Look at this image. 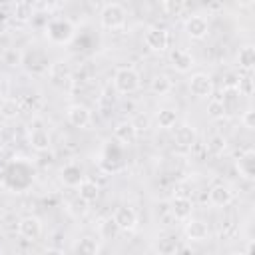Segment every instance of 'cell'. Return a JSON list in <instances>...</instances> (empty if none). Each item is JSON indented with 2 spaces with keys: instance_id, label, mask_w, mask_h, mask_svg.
<instances>
[{
  "instance_id": "cell-1",
  "label": "cell",
  "mask_w": 255,
  "mask_h": 255,
  "mask_svg": "<svg viewBox=\"0 0 255 255\" xmlns=\"http://www.w3.org/2000/svg\"><path fill=\"white\" fill-rule=\"evenodd\" d=\"M141 86V80H139V74L135 68L131 66H122L116 70L114 74V88L120 92V94H133L137 92Z\"/></svg>"
},
{
  "instance_id": "cell-2",
  "label": "cell",
  "mask_w": 255,
  "mask_h": 255,
  "mask_svg": "<svg viewBox=\"0 0 255 255\" xmlns=\"http://www.w3.org/2000/svg\"><path fill=\"white\" fill-rule=\"evenodd\" d=\"M126 20H128V14L124 10V6L116 4V2H110L102 8V14H100V22L104 28L108 30H120L126 26Z\"/></svg>"
},
{
  "instance_id": "cell-3",
  "label": "cell",
  "mask_w": 255,
  "mask_h": 255,
  "mask_svg": "<svg viewBox=\"0 0 255 255\" xmlns=\"http://www.w3.org/2000/svg\"><path fill=\"white\" fill-rule=\"evenodd\" d=\"M74 34H76V30L70 20H54L46 28V36L54 44H68L74 38Z\"/></svg>"
},
{
  "instance_id": "cell-4",
  "label": "cell",
  "mask_w": 255,
  "mask_h": 255,
  "mask_svg": "<svg viewBox=\"0 0 255 255\" xmlns=\"http://www.w3.org/2000/svg\"><path fill=\"white\" fill-rule=\"evenodd\" d=\"M143 44L151 52H165L167 46H169V32L161 26H151L143 34Z\"/></svg>"
},
{
  "instance_id": "cell-5",
  "label": "cell",
  "mask_w": 255,
  "mask_h": 255,
  "mask_svg": "<svg viewBox=\"0 0 255 255\" xmlns=\"http://www.w3.org/2000/svg\"><path fill=\"white\" fill-rule=\"evenodd\" d=\"M189 92L197 100H209L213 96V80L207 74L197 72L189 78Z\"/></svg>"
},
{
  "instance_id": "cell-6",
  "label": "cell",
  "mask_w": 255,
  "mask_h": 255,
  "mask_svg": "<svg viewBox=\"0 0 255 255\" xmlns=\"http://www.w3.org/2000/svg\"><path fill=\"white\" fill-rule=\"evenodd\" d=\"M183 223H185V225H183V233H185L187 241H195V243L207 241V237H209V225H207L203 219L187 217Z\"/></svg>"
},
{
  "instance_id": "cell-7",
  "label": "cell",
  "mask_w": 255,
  "mask_h": 255,
  "mask_svg": "<svg viewBox=\"0 0 255 255\" xmlns=\"http://www.w3.org/2000/svg\"><path fill=\"white\" fill-rule=\"evenodd\" d=\"M66 118H68V122L74 128H80V129H86L92 124V112L84 104H72V106H68Z\"/></svg>"
},
{
  "instance_id": "cell-8",
  "label": "cell",
  "mask_w": 255,
  "mask_h": 255,
  "mask_svg": "<svg viewBox=\"0 0 255 255\" xmlns=\"http://www.w3.org/2000/svg\"><path fill=\"white\" fill-rule=\"evenodd\" d=\"M114 221L118 223L120 231H133L137 225V211L131 205H120L114 211Z\"/></svg>"
},
{
  "instance_id": "cell-9",
  "label": "cell",
  "mask_w": 255,
  "mask_h": 255,
  "mask_svg": "<svg viewBox=\"0 0 255 255\" xmlns=\"http://www.w3.org/2000/svg\"><path fill=\"white\" fill-rule=\"evenodd\" d=\"M42 231H44L42 221H40V217H36V215H26V217H22V219L18 221V233H20V237H24V239H28V241L40 239Z\"/></svg>"
},
{
  "instance_id": "cell-10",
  "label": "cell",
  "mask_w": 255,
  "mask_h": 255,
  "mask_svg": "<svg viewBox=\"0 0 255 255\" xmlns=\"http://www.w3.org/2000/svg\"><path fill=\"white\" fill-rule=\"evenodd\" d=\"M183 30H185L187 38H191V40H203L207 36V32H209V22H207V18L195 14V16H189L183 22Z\"/></svg>"
},
{
  "instance_id": "cell-11",
  "label": "cell",
  "mask_w": 255,
  "mask_h": 255,
  "mask_svg": "<svg viewBox=\"0 0 255 255\" xmlns=\"http://www.w3.org/2000/svg\"><path fill=\"white\" fill-rule=\"evenodd\" d=\"M207 199H209V203L215 205V207H227V205L235 199V191H233V187H229L227 183H217V185H213V187L209 189Z\"/></svg>"
},
{
  "instance_id": "cell-12",
  "label": "cell",
  "mask_w": 255,
  "mask_h": 255,
  "mask_svg": "<svg viewBox=\"0 0 255 255\" xmlns=\"http://www.w3.org/2000/svg\"><path fill=\"white\" fill-rule=\"evenodd\" d=\"M169 213L173 215V219L177 221H185L187 217H191L193 213V201L187 195H175L169 201Z\"/></svg>"
},
{
  "instance_id": "cell-13",
  "label": "cell",
  "mask_w": 255,
  "mask_h": 255,
  "mask_svg": "<svg viewBox=\"0 0 255 255\" xmlns=\"http://www.w3.org/2000/svg\"><path fill=\"white\" fill-rule=\"evenodd\" d=\"M169 62L175 68V72H179V74H187L195 66V58L187 50H181V48H173L169 52Z\"/></svg>"
},
{
  "instance_id": "cell-14",
  "label": "cell",
  "mask_w": 255,
  "mask_h": 255,
  "mask_svg": "<svg viewBox=\"0 0 255 255\" xmlns=\"http://www.w3.org/2000/svg\"><path fill=\"white\" fill-rule=\"evenodd\" d=\"M114 137H116L120 143L129 145V143H133V141L137 139V128L133 126L131 120H124V122L116 124V128H114Z\"/></svg>"
},
{
  "instance_id": "cell-15",
  "label": "cell",
  "mask_w": 255,
  "mask_h": 255,
  "mask_svg": "<svg viewBox=\"0 0 255 255\" xmlns=\"http://www.w3.org/2000/svg\"><path fill=\"white\" fill-rule=\"evenodd\" d=\"M60 179H62V183H64L66 187H78L80 181L84 179V169H82L76 161H70V163H66V165L62 167Z\"/></svg>"
},
{
  "instance_id": "cell-16",
  "label": "cell",
  "mask_w": 255,
  "mask_h": 255,
  "mask_svg": "<svg viewBox=\"0 0 255 255\" xmlns=\"http://www.w3.org/2000/svg\"><path fill=\"white\" fill-rule=\"evenodd\" d=\"M28 139L36 151H46L52 145V137H50V131L46 128H30Z\"/></svg>"
},
{
  "instance_id": "cell-17",
  "label": "cell",
  "mask_w": 255,
  "mask_h": 255,
  "mask_svg": "<svg viewBox=\"0 0 255 255\" xmlns=\"http://www.w3.org/2000/svg\"><path fill=\"white\" fill-rule=\"evenodd\" d=\"M235 165H237V171H239L241 177L253 179L255 177V151L253 149H245L239 155V159L235 161Z\"/></svg>"
},
{
  "instance_id": "cell-18",
  "label": "cell",
  "mask_w": 255,
  "mask_h": 255,
  "mask_svg": "<svg viewBox=\"0 0 255 255\" xmlns=\"http://www.w3.org/2000/svg\"><path fill=\"white\" fill-rule=\"evenodd\" d=\"M173 139H175V143H177L179 147H185V149H189V147L195 143V139H197L195 128H193V126H189V124H181V126L175 129V135H173Z\"/></svg>"
},
{
  "instance_id": "cell-19",
  "label": "cell",
  "mask_w": 255,
  "mask_h": 255,
  "mask_svg": "<svg viewBox=\"0 0 255 255\" xmlns=\"http://www.w3.org/2000/svg\"><path fill=\"white\" fill-rule=\"evenodd\" d=\"M181 247H179V239L175 237V235H169V233H165V235H159L157 239H155V243H153V251H157V253H161V255H171V253H175V251H179Z\"/></svg>"
},
{
  "instance_id": "cell-20",
  "label": "cell",
  "mask_w": 255,
  "mask_h": 255,
  "mask_svg": "<svg viewBox=\"0 0 255 255\" xmlns=\"http://www.w3.org/2000/svg\"><path fill=\"white\" fill-rule=\"evenodd\" d=\"M76 189H78V197L84 199L86 203H94L100 197V185L96 181H92V179H86L84 177Z\"/></svg>"
},
{
  "instance_id": "cell-21",
  "label": "cell",
  "mask_w": 255,
  "mask_h": 255,
  "mask_svg": "<svg viewBox=\"0 0 255 255\" xmlns=\"http://www.w3.org/2000/svg\"><path fill=\"white\" fill-rule=\"evenodd\" d=\"M149 88L155 96H167L171 90H173V82L167 74H155L149 82Z\"/></svg>"
},
{
  "instance_id": "cell-22",
  "label": "cell",
  "mask_w": 255,
  "mask_h": 255,
  "mask_svg": "<svg viewBox=\"0 0 255 255\" xmlns=\"http://www.w3.org/2000/svg\"><path fill=\"white\" fill-rule=\"evenodd\" d=\"M237 66L241 70H245V72L253 70V66H255V48L251 44L239 48V52H237Z\"/></svg>"
},
{
  "instance_id": "cell-23",
  "label": "cell",
  "mask_w": 255,
  "mask_h": 255,
  "mask_svg": "<svg viewBox=\"0 0 255 255\" xmlns=\"http://www.w3.org/2000/svg\"><path fill=\"white\" fill-rule=\"evenodd\" d=\"M76 253H88V255H96V253H100V241L96 239V237H90V235H86V237H82V239H78L76 243H74V247H72Z\"/></svg>"
},
{
  "instance_id": "cell-24",
  "label": "cell",
  "mask_w": 255,
  "mask_h": 255,
  "mask_svg": "<svg viewBox=\"0 0 255 255\" xmlns=\"http://www.w3.org/2000/svg\"><path fill=\"white\" fill-rule=\"evenodd\" d=\"M239 92L237 88H225V94L221 98V104H223V110H225V116H231L237 112L239 108Z\"/></svg>"
},
{
  "instance_id": "cell-25",
  "label": "cell",
  "mask_w": 255,
  "mask_h": 255,
  "mask_svg": "<svg viewBox=\"0 0 255 255\" xmlns=\"http://www.w3.org/2000/svg\"><path fill=\"white\" fill-rule=\"evenodd\" d=\"M155 122H157V128H161V129H171V128H175V124H177V110H173V108H163V110H159Z\"/></svg>"
},
{
  "instance_id": "cell-26",
  "label": "cell",
  "mask_w": 255,
  "mask_h": 255,
  "mask_svg": "<svg viewBox=\"0 0 255 255\" xmlns=\"http://www.w3.org/2000/svg\"><path fill=\"white\" fill-rule=\"evenodd\" d=\"M118 233H120V227H118V223L114 221V217H106V219L100 221V225H98V235H100V239H104V241L116 239Z\"/></svg>"
},
{
  "instance_id": "cell-27",
  "label": "cell",
  "mask_w": 255,
  "mask_h": 255,
  "mask_svg": "<svg viewBox=\"0 0 255 255\" xmlns=\"http://www.w3.org/2000/svg\"><path fill=\"white\" fill-rule=\"evenodd\" d=\"M207 151H209L211 155H223V153L227 151V139H225L223 135H219V133L211 135V137L207 139Z\"/></svg>"
},
{
  "instance_id": "cell-28",
  "label": "cell",
  "mask_w": 255,
  "mask_h": 255,
  "mask_svg": "<svg viewBox=\"0 0 255 255\" xmlns=\"http://www.w3.org/2000/svg\"><path fill=\"white\" fill-rule=\"evenodd\" d=\"M207 116H209L211 120H223V118H225V110H223L221 100H217V98H209V104H207Z\"/></svg>"
},
{
  "instance_id": "cell-29",
  "label": "cell",
  "mask_w": 255,
  "mask_h": 255,
  "mask_svg": "<svg viewBox=\"0 0 255 255\" xmlns=\"http://www.w3.org/2000/svg\"><path fill=\"white\" fill-rule=\"evenodd\" d=\"M163 10L167 12V16H181L185 10V0H163Z\"/></svg>"
},
{
  "instance_id": "cell-30",
  "label": "cell",
  "mask_w": 255,
  "mask_h": 255,
  "mask_svg": "<svg viewBox=\"0 0 255 255\" xmlns=\"http://www.w3.org/2000/svg\"><path fill=\"white\" fill-rule=\"evenodd\" d=\"M2 60H4L6 64H10V66H20V64L24 62V52H20V50H16V48H10V50L2 52Z\"/></svg>"
},
{
  "instance_id": "cell-31",
  "label": "cell",
  "mask_w": 255,
  "mask_h": 255,
  "mask_svg": "<svg viewBox=\"0 0 255 255\" xmlns=\"http://www.w3.org/2000/svg\"><path fill=\"white\" fill-rule=\"evenodd\" d=\"M0 116L2 118H16L18 116V104H16V100H4L2 104H0Z\"/></svg>"
},
{
  "instance_id": "cell-32",
  "label": "cell",
  "mask_w": 255,
  "mask_h": 255,
  "mask_svg": "<svg viewBox=\"0 0 255 255\" xmlns=\"http://www.w3.org/2000/svg\"><path fill=\"white\" fill-rule=\"evenodd\" d=\"M237 92L241 94V96H251L253 94V80H251V76H239V80H237Z\"/></svg>"
},
{
  "instance_id": "cell-33",
  "label": "cell",
  "mask_w": 255,
  "mask_h": 255,
  "mask_svg": "<svg viewBox=\"0 0 255 255\" xmlns=\"http://www.w3.org/2000/svg\"><path fill=\"white\" fill-rule=\"evenodd\" d=\"M241 124H243V128H247V129H255V110H253V108H247V110L241 114Z\"/></svg>"
},
{
  "instance_id": "cell-34",
  "label": "cell",
  "mask_w": 255,
  "mask_h": 255,
  "mask_svg": "<svg viewBox=\"0 0 255 255\" xmlns=\"http://www.w3.org/2000/svg\"><path fill=\"white\" fill-rule=\"evenodd\" d=\"M14 16L18 20H28L30 18V4L28 2H18L16 4V10H14Z\"/></svg>"
},
{
  "instance_id": "cell-35",
  "label": "cell",
  "mask_w": 255,
  "mask_h": 255,
  "mask_svg": "<svg viewBox=\"0 0 255 255\" xmlns=\"http://www.w3.org/2000/svg\"><path fill=\"white\" fill-rule=\"evenodd\" d=\"M10 48H14V38L8 30H4V32H0V52H6Z\"/></svg>"
},
{
  "instance_id": "cell-36",
  "label": "cell",
  "mask_w": 255,
  "mask_h": 255,
  "mask_svg": "<svg viewBox=\"0 0 255 255\" xmlns=\"http://www.w3.org/2000/svg\"><path fill=\"white\" fill-rule=\"evenodd\" d=\"M237 4H239V6H243V8H247V6H251V4H253V0H237Z\"/></svg>"
}]
</instances>
